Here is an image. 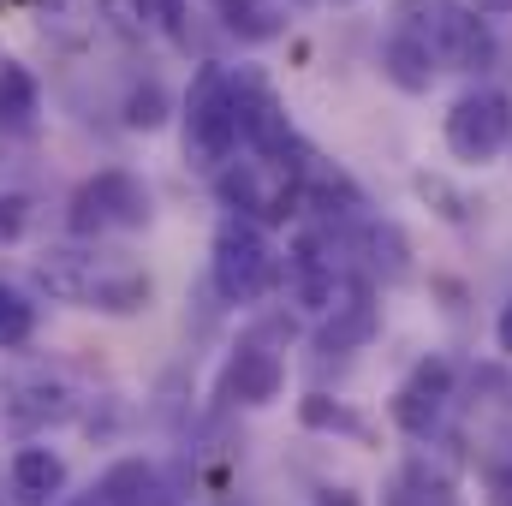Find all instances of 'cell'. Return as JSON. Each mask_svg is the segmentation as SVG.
I'll list each match as a JSON object with an SVG mask.
<instances>
[{"label":"cell","instance_id":"cell-1","mask_svg":"<svg viewBox=\"0 0 512 506\" xmlns=\"http://www.w3.org/2000/svg\"><path fill=\"white\" fill-rule=\"evenodd\" d=\"M36 280L48 286V298L78 304V310H102V316H131L149 304V274L131 268L120 256L96 251V245H54L36 256Z\"/></svg>","mask_w":512,"mask_h":506},{"label":"cell","instance_id":"cell-2","mask_svg":"<svg viewBox=\"0 0 512 506\" xmlns=\"http://www.w3.org/2000/svg\"><path fill=\"white\" fill-rule=\"evenodd\" d=\"M239 149V114H233V72L203 66L185 96V161L221 173Z\"/></svg>","mask_w":512,"mask_h":506},{"label":"cell","instance_id":"cell-3","mask_svg":"<svg viewBox=\"0 0 512 506\" xmlns=\"http://www.w3.org/2000/svg\"><path fill=\"white\" fill-rule=\"evenodd\" d=\"M215 191L227 209L251 215V221H286L298 203H304V185H298V161H268V155H251V161H227L215 173Z\"/></svg>","mask_w":512,"mask_h":506},{"label":"cell","instance_id":"cell-4","mask_svg":"<svg viewBox=\"0 0 512 506\" xmlns=\"http://www.w3.org/2000/svg\"><path fill=\"white\" fill-rule=\"evenodd\" d=\"M405 30H423L435 66H459V72H483L495 60V36L477 18V6L459 0H423V18H399Z\"/></svg>","mask_w":512,"mask_h":506},{"label":"cell","instance_id":"cell-5","mask_svg":"<svg viewBox=\"0 0 512 506\" xmlns=\"http://www.w3.org/2000/svg\"><path fill=\"white\" fill-rule=\"evenodd\" d=\"M137 227H149V191H143V179L108 167V173H96V179L78 185V197H72V233L78 239L137 233Z\"/></svg>","mask_w":512,"mask_h":506},{"label":"cell","instance_id":"cell-6","mask_svg":"<svg viewBox=\"0 0 512 506\" xmlns=\"http://www.w3.org/2000/svg\"><path fill=\"white\" fill-rule=\"evenodd\" d=\"M280 280V256L268 251V239L256 233L251 221H227L215 233V286L227 304H256L268 298Z\"/></svg>","mask_w":512,"mask_h":506},{"label":"cell","instance_id":"cell-7","mask_svg":"<svg viewBox=\"0 0 512 506\" xmlns=\"http://www.w3.org/2000/svg\"><path fill=\"white\" fill-rule=\"evenodd\" d=\"M507 143H512V102L501 90H471V96L453 102V114H447V149H453V161L483 167Z\"/></svg>","mask_w":512,"mask_h":506},{"label":"cell","instance_id":"cell-8","mask_svg":"<svg viewBox=\"0 0 512 506\" xmlns=\"http://www.w3.org/2000/svg\"><path fill=\"white\" fill-rule=\"evenodd\" d=\"M78 411L72 387L48 370H12L0 381V423L18 429V435H36V429H54Z\"/></svg>","mask_w":512,"mask_h":506},{"label":"cell","instance_id":"cell-9","mask_svg":"<svg viewBox=\"0 0 512 506\" xmlns=\"http://www.w3.org/2000/svg\"><path fill=\"white\" fill-rule=\"evenodd\" d=\"M233 114H239V137L251 143V155L286 161L292 126H286V108H280V96H274V84L262 72H239L233 78Z\"/></svg>","mask_w":512,"mask_h":506},{"label":"cell","instance_id":"cell-10","mask_svg":"<svg viewBox=\"0 0 512 506\" xmlns=\"http://www.w3.org/2000/svg\"><path fill=\"white\" fill-rule=\"evenodd\" d=\"M286 280H292V298L310 304V310H334V304L352 292V286L340 280L334 256H328V245H322L316 233H304V239L292 245V256H286Z\"/></svg>","mask_w":512,"mask_h":506},{"label":"cell","instance_id":"cell-11","mask_svg":"<svg viewBox=\"0 0 512 506\" xmlns=\"http://www.w3.org/2000/svg\"><path fill=\"white\" fill-rule=\"evenodd\" d=\"M447 387H453V370L441 364V358H429V364H417L405 387L393 393V423L405 429V435H429L435 429V417H441V405H447Z\"/></svg>","mask_w":512,"mask_h":506},{"label":"cell","instance_id":"cell-12","mask_svg":"<svg viewBox=\"0 0 512 506\" xmlns=\"http://www.w3.org/2000/svg\"><path fill=\"white\" fill-rule=\"evenodd\" d=\"M280 381H286L280 358H274L262 340H245V346L233 352L221 387H227V399H239V405H268V399H280Z\"/></svg>","mask_w":512,"mask_h":506},{"label":"cell","instance_id":"cell-13","mask_svg":"<svg viewBox=\"0 0 512 506\" xmlns=\"http://www.w3.org/2000/svg\"><path fill=\"white\" fill-rule=\"evenodd\" d=\"M382 72L387 84H399L405 96H423L429 84H435V54H429V42H423V30H393L382 42Z\"/></svg>","mask_w":512,"mask_h":506},{"label":"cell","instance_id":"cell-14","mask_svg":"<svg viewBox=\"0 0 512 506\" xmlns=\"http://www.w3.org/2000/svg\"><path fill=\"white\" fill-rule=\"evenodd\" d=\"M60 489H66V459L54 447H18V459H12V495L24 506H48V501H60Z\"/></svg>","mask_w":512,"mask_h":506},{"label":"cell","instance_id":"cell-15","mask_svg":"<svg viewBox=\"0 0 512 506\" xmlns=\"http://www.w3.org/2000/svg\"><path fill=\"white\" fill-rule=\"evenodd\" d=\"M42 114V90L18 60H0V137H24Z\"/></svg>","mask_w":512,"mask_h":506},{"label":"cell","instance_id":"cell-16","mask_svg":"<svg viewBox=\"0 0 512 506\" xmlns=\"http://www.w3.org/2000/svg\"><path fill=\"white\" fill-rule=\"evenodd\" d=\"M376 334V304H370V292L364 286H352L340 304H334V316H328V328H322V352H352V346H364Z\"/></svg>","mask_w":512,"mask_h":506},{"label":"cell","instance_id":"cell-17","mask_svg":"<svg viewBox=\"0 0 512 506\" xmlns=\"http://www.w3.org/2000/svg\"><path fill=\"white\" fill-rule=\"evenodd\" d=\"M215 12L239 42H274L286 30V12L274 0H215Z\"/></svg>","mask_w":512,"mask_h":506},{"label":"cell","instance_id":"cell-18","mask_svg":"<svg viewBox=\"0 0 512 506\" xmlns=\"http://www.w3.org/2000/svg\"><path fill=\"white\" fill-rule=\"evenodd\" d=\"M102 24L126 42H149L161 24H167V0H96Z\"/></svg>","mask_w":512,"mask_h":506},{"label":"cell","instance_id":"cell-19","mask_svg":"<svg viewBox=\"0 0 512 506\" xmlns=\"http://www.w3.org/2000/svg\"><path fill=\"white\" fill-rule=\"evenodd\" d=\"M96 506H155V471L143 459H120L102 489H96Z\"/></svg>","mask_w":512,"mask_h":506},{"label":"cell","instance_id":"cell-20","mask_svg":"<svg viewBox=\"0 0 512 506\" xmlns=\"http://www.w3.org/2000/svg\"><path fill=\"white\" fill-rule=\"evenodd\" d=\"M382 506H459V501H453V483H447L441 471H429V465H405V471L393 477V489H387Z\"/></svg>","mask_w":512,"mask_h":506},{"label":"cell","instance_id":"cell-21","mask_svg":"<svg viewBox=\"0 0 512 506\" xmlns=\"http://www.w3.org/2000/svg\"><path fill=\"white\" fill-rule=\"evenodd\" d=\"M30 334H36V304H30L12 280H0V352L24 346Z\"/></svg>","mask_w":512,"mask_h":506},{"label":"cell","instance_id":"cell-22","mask_svg":"<svg viewBox=\"0 0 512 506\" xmlns=\"http://www.w3.org/2000/svg\"><path fill=\"white\" fill-rule=\"evenodd\" d=\"M298 417H304V429H334V435H358V441L370 435V423H364L358 411H346V405H334L328 393H310Z\"/></svg>","mask_w":512,"mask_h":506},{"label":"cell","instance_id":"cell-23","mask_svg":"<svg viewBox=\"0 0 512 506\" xmlns=\"http://www.w3.org/2000/svg\"><path fill=\"white\" fill-rule=\"evenodd\" d=\"M161 120H167V90H161V84H143V90H131L126 126H131V131H155Z\"/></svg>","mask_w":512,"mask_h":506},{"label":"cell","instance_id":"cell-24","mask_svg":"<svg viewBox=\"0 0 512 506\" xmlns=\"http://www.w3.org/2000/svg\"><path fill=\"white\" fill-rule=\"evenodd\" d=\"M417 191H423V197H435L447 221H465V203H459V197H453V191H447L441 179H429V173H417Z\"/></svg>","mask_w":512,"mask_h":506},{"label":"cell","instance_id":"cell-25","mask_svg":"<svg viewBox=\"0 0 512 506\" xmlns=\"http://www.w3.org/2000/svg\"><path fill=\"white\" fill-rule=\"evenodd\" d=\"M30 227V203L24 197H0V239H18Z\"/></svg>","mask_w":512,"mask_h":506},{"label":"cell","instance_id":"cell-26","mask_svg":"<svg viewBox=\"0 0 512 506\" xmlns=\"http://www.w3.org/2000/svg\"><path fill=\"white\" fill-rule=\"evenodd\" d=\"M495 340H501V352L512 358V304L501 310V322H495Z\"/></svg>","mask_w":512,"mask_h":506},{"label":"cell","instance_id":"cell-27","mask_svg":"<svg viewBox=\"0 0 512 506\" xmlns=\"http://www.w3.org/2000/svg\"><path fill=\"white\" fill-rule=\"evenodd\" d=\"M495 506H512V465L495 471Z\"/></svg>","mask_w":512,"mask_h":506},{"label":"cell","instance_id":"cell-28","mask_svg":"<svg viewBox=\"0 0 512 506\" xmlns=\"http://www.w3.org/2000/svg\"><path fill=\"white\" fill-rule=\"evenodd\" d=\"M483 12H512V0H477Z\"/></svg>","mask_w":512,"mask_h":506},{"label":"cell","instance_id":"cell-29","mask_svg":"<svg viewBox=\"0 0 512 506\" xmlns=\"http://www.w3.org/2000/svg\"><path fill=\"white\" fill-rule=\"evenodd\" d=\"M292 6H310V0H292Z\"/></svg>","mask_w":512,"mask_h":506},{"label":"cell","instance_id":"cell-30","mask_svg":"<svg viewBox=\"0 0 512 506\" xmlns=\"http://www.w3.org/2000/svg\"><path fill=\"white\" fill-rule=\"evenodd\" d=\"M90 506H96V501H90Z\"/></svg>","mask_w":512,"mask_h":506}]
</instances>
